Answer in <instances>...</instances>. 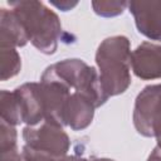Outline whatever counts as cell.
Segmentation results:
<instances>
[{
  "instance_id": "cell-7",
  "label": "cell",
  "mask_w": 161,
  "mask_h": 161,
  "mask_svg": "<svg viewBox=\"0 0 161 161\" xmlns=\"http://www.w3.org/2000/svg\"><path fill=\"white\" fill-rule=\"evenodd\" d=\"M131 68L143 80L161 78V45L150 42L141 43L131 53Z\"/></svg>"
},
{
  "instance_id": "cell-16",
  "label": "cell",
  "mask_w": 161,
  "mask_h": 161,
  "mask_svg": "<svg viewBox=\"0 0 161 161\" xmlns=\"http://www.w3.org/2000/svg\"><path fill=\"white\" fill-rule=\"evenodd\" d=\"M147 161H161V148H158L157 146L152 150V152L150 153Z\"/></svg>"
},
{
  "instance_id": "cell-18",
  "label": "cell",
  "mask_w": 161,
  "mask_h": 161,
  "mask_svg": "<svg viewBox=\"0 0 161 161\" xmlns=\"http://www.w3.org/2000/svg\"><path fill=\"white\" fill-rule=\"evenodd\" d=\"M55 6H58L59 9H62L63 11H67V10H69V9H72L73 6H75L77 5V3H74V4H72V3H68V1H65V3H53Z\"/></svg>"
},
{
  "instance_id": "cell-2",
  "label": "cell",
  "mask_w": 161,
  "mask_h": 161,
  "mask_svg": "<svg viewBox=\"0 0 161 161\" xmlns=\"http://www.w3.org/2000/svg\"><path fill=\"white\" fill-rule=\"evenodd\" d=\"M9 4L21 21L29 42L44 54L55 53L62 36V24L58 15L42 1L28 0Z\"/></svg>"
},
{
  "instance_id": "cell-14",
  "label": "cell",
  "mask_w": 161,
  "mask_h": 161,
  "mask_svg": "<svg viewBox=\"0 0 161 161\" xmlns=\"http://www.w3.org/2000/svg\"><path fill=\"white\" fill-rule=\"evenodd\" d=\"M128 3L126 1H92V8L97 15L104 18H112L122 14Z\"/></svg>"
},
{
  "instance_id": "cell-13",
  "label": "cell",
  "mask_w": 161,
  "mask_h": 161,
  "mask_svg": "<svg viewBox=\"0 0 161 161\" xmlns=\"http://www.w3.org/2000/svg\"><path fill=\"white\" fill-rule=\"evenodd\" d=\"M0 151H1V155L18 151L15 126L9 125L3 119L0 122Z\"/></svg>"
},
{
  "instance_id": "cell-12",
  "label": "cell",
  "mask_w": 161,
  "mask_h": 161,
  "mask_svg": "<svg viewBox=\"0 0 161 161\" xmlns=\"http://www.w3.org/2000/svg\"><path fill=\"white\" fill-rule=\"evenodd\" d=\"M21 68V59L15 48L0 47V78L6 80L15 77Z\"/></svg>"
},
{
  "instance_id": "cell-4",
  "label": "cell",
  "mask_w": 161,
  "mask_h": 161,
  "mask_svg": "<svg viewBox=\"0 0 161 161\" xmlns=\"http://www.w3.org/2000/svg\"><path fill=\"white\" fill-rule=\"evenodd\" d=\"M47 69L65 84L70 92H77L89 98L96 108L104 104L109 98L103 89L97 69L80 59H64L49 65Z\"/></svg>"
},
{
  "instance_id": "cell-8",
  "label": "cell",
  "mask_w": 161,
  "mask_h": 161,
  "mask_svg": "<svg viewBox=\"0 0 161 161\" xmlns=\"http://www.w3.org/2000/svg\"><path fill=\"white\" fill-rule=\"evenodd\" d=\"M14 93L20 106L23 122L26 126H35L45 121V106L40 83H24Z\"/></svg>"
},
{
  "instance_id": "cell-17",
  "label": "cell",
  "mask_w": 161,
  "mask_h": 161,
  "mask_svg": "<svg viewBox=\"0 0 161 161\" xmlns=\"http://www.w3.org/2000/svg\"><path fill=\"white\" fill-rule=\"evenodd\" d=\"M55 161H92V160H87L84 157H80V156H64V157H60Z\"/></svg>"
},
{
  "instance_id": "cell-10",
  "label": "cell",
  "mask_w": 161,
  "mask_h": 161,
  "mask_svg": "<svg viewBox=\"0 0 161 161\" xmlns=\"http://www.w3.org/2000/svg\"><path fill=\"white\" fill-rule=\"evenodd\" d=\"M29 42L28 34L13 10H0V47H24Z\"/></svg>"
},
{
  "instance_id": "cell-19",
  "label": "cell",
  "mask_w": 161,
  "mask_h": 161,
  "mask_svg": "<svg viewBox=\"0 0 161 161\" xmlns=\"http://www.w3.org/2000/svg\"><path fill=\"white\" fill-rule=\"evenodd\" d=\"M92 161H114L112 158H106V157H101V158H93Z\"/></svg>"
},
{
  "instance_id": "cell-11",
  "label": "cell",
  "mask_w": 161,
  "mask_h": 161,
  "mask_svg": "<svg viewBox=\"0 0 161 161\" xmlns=\"http://www.w3.org/2000/svg\"><path fill=\"white\" fill-rule=\"evenodd\" d=\"M0 114L3 121L13 126L20 125L23 122L20 106L14 92H0Z\"/></svg>"
},
{
  "instance_id": "cell-5",
  "label": "cell",
  "mask_w": 161,
  "mask_h": 161,
  "mask_svg": "<svg viewBox=\"0 0 161 161\" xmlns=\"http://www.w3.org/2000/svg\"><path fill=\"white\" fill-rule=\"evenodd\" d=\"M133 125L145 137H155L161 148V84L145 87L135 101Z\"/></svg>"
},
{
  "instance_id": "cell-9",
  "label": "cell",
  "mask_w": 161,
  "mask_h": 161,
  "mask_svg": "<svg viewBox=\"0 0 161 161\" xmlns=\"http://www.w3.org/2000/svg\"><path fill=\"white\" fill-rule=\"evenodd\" d=\"M94 109L96 106L89 98L80 93L72 92L64 109V125L74 131L84 130L92 123Z\"/></svg>"
},
{
  "instance_id": "cell-1",
  "label": "cell",
  "mask_w": 161,
  "mask_h": 161,
  "mask_svg": "<svg viewBox=\"0 0 161 161\" xmlns=\"http://www.w3.org/2000/svg\"><path fill=\"white\" fill-rule=\"evenodd\" d=\"M96 63L103 89L108 97L127 91L131 84V48L127 36L106 38L98 45Z\"/></svg>"
},
{
  "instance_id": "cell-3",
  "label": "cell",
  "mask_w": 161,
  "mask_h": 161,
  "mask_svg": "<svg viewBox=\"0 0 161 161\" xmlns=\"http://www.w3.org/2000/svg\"><path fill=\"white\" fill-rule=\"evenodd\" d=\"M25 145L21 155L26 161H55L67 156L70 146L68 135L62 126L43 121L23 130Z\"/></svg>"
},
{
  "instance_id": "cell-6",
  "label": "cell",
  "mask_w": 161,
  "mask_h": 161,
  "mask_svg": "<svg viewBox=\"0 0 161 161\" xmlns=\"http://www.w3.org/2000/svg\"><path fill=\"white\" fill-rule=\"evenodd\" d=\"M128 9L137 30L151 40L161 42V0L131 1Z\"/></svg>"
},
{
  "instance_id": "cell-15",
  "label": "cell",
  "mask_w": 161,
  "mask_h": 161,
  "mask_svg": "<svg viewBox=\"0 0 161 161\" xmlns=\"http://www.w3.org/2000/svg\"><path fill=\"white\" fill-rule=\"evenodd\" d=\"M1 161H26L23 155H19L18 151L15 152H9V153H3L1 155Z\"/></svg>"
}]
</instances>
